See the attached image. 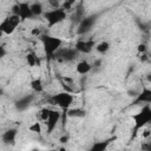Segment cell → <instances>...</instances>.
<instances>
[{
    "mask_svg": "<svg viewBox=\"0 0 151 151\" xmlns=\"http://www.w3.org/2000/svg\"><path fill=\"white\" fill-rule=\"evenodd\" d=\"M131 118L134 122L133 131H134V133H137L139 130L145 127L151 122V106H150V104L143 105V107L137 113L132 114Z\"/></svg>",
    "mask_w": 151,
    "mask_h": 151,
    "instance_id": "cell-1",
    "label": "cell"
},
{
    "mask_svg": "<svg viewBox=\"0 0 151 151\" xmlns=\"http://www.w3.org/2000/svg\"><path fill=\"white\" fill-rule=\"evenodd\" d=\"M40 40H41L45 54L48 57H53L55 54V52L59 48H61V45H63V40L60 38L48 35V34H41Z\"/></svg>",
    "mask_w": 151,
    "mask_h": 151,
    "instance_id": "cell-2",
    "label": "cell"
},
{
    "mask_svg": "<svg viewBox=\"0 0 151 151\" xmlns=\"http://www.w3.org/2000/svg\"><path fill=\"white\" fill-rule=\"evenodd\" d=\"M74 100V97L72 93L67 92V91H63V92H59V93H55L51 97L50 101L53 104V105H57L59 107H61L64 111L68 110L72 105Z\"/></svg>",
    "mask_w": 151,
    "mask_h": 151,
    "instance_id": "cell-3",
    "label": "cell"
},
{
    "mask_svg": "<svg viewBox=\"0 0 151 151\" xmlns=\"http://www.w3.org/2000/svg\"><path fill=\"white\" fill-rule=\"evenodd\" d=\"M66 15H67V13L61 7L44 12V18L47 21V24H48L50 27H53L54 25H58L61 21H64L66 19Z\"/></svg>",
    "mask_w": 151,
    "mask_h": 151,
    "instance_id": "cell-4",
    "label": "cell"
},
{
    "mask_svg": "<svg viewBox=\"0 0 151 151\" xmlns=\"http://www.w3.org/2000/svg\"><path fill=\"white\" fill-rule=\"evenodd\" d=\"M20 22H21L20 18L11 13L0 22V31L2 32V34H12Z\"/></svg>",
    "mask_w": 151,
    "mask_h": 151,
    "instance_id": "cell-5",
    "label": "cell"
},
{
    "mask_svg": "<svg viewBox=\"0 0 151 151\" xmlns=\"http://www.w3.org/2000/svg\"><path fill=\"white\" fill-rule=\"evenodd\" d=\"M12 14L18 15L21 21H25L27 19H32L33 18L28 2H17L12 7Z\"/></svg>",
    "mask_w": 151,
    "mask_h": 151,
    "instance_id": "cell-6",
    "label": "cell"
},
{
    "mask_svg": "<svg viewBox=\"0 0 151 151\" xmlns=\"http://www.w3.org/2000/svg\"><path fill=\"white\" fill-rule=\"evenodd\" d=\"M94 45H96V42L92 39H85V40L84 39H80V40L77 41L74 48H76V51L78 53H85V54H87V53H90L93 50Z\"/></svg>",
    "mask_w": 151,
    "mask_h": 151,
    "instance_id": "cell-7",
    "label": "cell"
},
{
    "mask_svg": "<svg viewBox=\"0 0 151 151\" xmlns=\"http://www.w3.org/2000/svg\"><path fill=\"white\" fill-rule=\"evenodd\" d=\"M60 116H61V113H60L59 111H57V110H51V111H50L48 118H47V120L45 122V123H46V132H47V133H52V132H53V130H54L55 126H57V123H58L59 119H60Z\"/></svg>",
    "mask_w": 151,
    "mask_h": 151,
    "instance_id": "cell-8",
    "label": "cell"
},
{
    "mask_svg": "<svg viewBox=\"0 0 151 151\" xmlns=\"http://www.w3.org/2000/svg\"><path fill=\"white\" fill-rule=\"evenodd\" d=\"M77 54H78V52L76 51V48H59L53 57L61 59L64 61H71V60L76 59Z\"/></svg>",
    "mask_w": 151,
    "mask_h": 151,
    "instance_id": "cell-9",
    "label": "cell"
},
{
    "mask_svg": "<svg viewBox=\"0 0 151 151\" xmlns=\"http://www.w3.org/2000/svg\"><path fill=\"white\" fill-rule=\"evenodd\" d=\"M96 22V17L91 15V17H84L80 21H79V25H78V33L79 34H85L87 33L88 31H91L92 26L94 25Z\"/></svg>",
    "mask_w": 151,
    "mask_h": 151,
    "instance_id": "cell-10",
    "label": "cell"
},
{
    "mask_svg": "<svg viewBox=\"0 0 151 151\" xmlns=\"http://www.w3.org/2000/svg\"><path fill=\"white\" fill-rule=\"evenodd\" d=\"M17 133H18V130L17 129H9L7 131H5L2 133V142L5 144H11L13 145L14 142H15V138H17Z\"/></svg>",
    "mask_w": 151,
    "mask_h": 151,
    "instance_id": "cell-11",
    "label": "cell"
},
{
    "mask_svg": "<svg viewBox=\"0 0 151 151\" xmlns=\"http://www.w3.org/2000/svg\"><path fill=\"white\" fill-rule=\"evenodd\" d=\"M138 103H144V105L151 103V91L149 88H144L138 94V97L136 99V104H138Z\"/></svg>",
    "mask_w": 151,
    "mask_h": 151,
    "instance_id": "cell-12",
    "label": "cell"
},
{
    "mask_svg": "<svg viewBox=\"0 0 151 151\" xmlns=\"http://www.w3.org/2000/svg\"><path fill=\"white\" fill-rule=\"evenodd\" d=\"M111 140H112V138L105 139V140H100V142H97V143H93L88 151H106V149L109 147Z\"/></svg>",
    "mask_w": 151,
    "mask_h": 151,
    "instance_id": "cell-13",
    "label": "cell"
},
{
    "mask_svg": "<svg viewBox=\"0 0 151 151\" xmlns=\"http://www.w3.org/2000/svg\"><path fill=\"white\" fill-rule=\"evenodd\" d=\"M65 116L70 117V118H83L86 116V111L80 109V107H76V109H68L65 111Z\"/></svg>",
    "mask_w": 151,
    "mask_h": 151,
    "instance_id": "cell-14",
    "label": "cell"
},
{
    "mask_svg": "<svg viewBox=\"0 0 151 151\" xmlns=\"http://www.w3.org/2000/svg\"><path fill=\"white\" fill-rule=\"evenodd\" d=\"M91 68H92V65H91L88 61H86V60L79 61V63L77 64V66H76V71H77V73H79V74H87V73L91 71Z\"/></svg>",
    "mask_w": 151,
    "mask_h": 151,
    "instance_id": "cell-15",
    "label": "cell"
},
{
    "mask_svg": "<svg viewBox=\"0 0 151 151\" xmlns=\"http://www.w3.org/2000/svg\"><path fill=\"white\" fill-rule=\"evenodd\" d=\"M29 8H31L33 18L44 14V7H42L41 2H32V4H29Z\"/></svg>",
    "mask_w": 151,
    "mask_h": 151,
    "instance_id": "cell-16",
    "label": "cell"
},
{
    "mask_svg": "<svg viewBox=\"0 0 151 151\" xmlns=\"http://www.w3.org/2000/svg\"><path fill=\"white\" fill-rule=\"evenodd\" d=\"M26 61H27V65L33 67V66H40V58L34 53V52H29L27 55H26Z\"/></svg>",
    "mask_w": 151,
    "mask_h": 151,
    "instance_id": "cell-17",
    "label": "cell"
},
{
    "mask_svg": "<svg viewBox=\"0 0 151 151\" xmlns=\"http://www.w3.org/2000/svg\"><path fill=\"white\" fill-rule=\"evenodd\" d=\"M32 99H33L32 96H26V97L19 99V100L17 101V107H18L19 110H25V109H27V107L29 106Z\"/></svg>",
    "mask_w": 151,
    "mask_h": 151,
    "instance_id": "cell-18",
    "label": "cell"
},
{
    "mask_svg": "<svg viewBox=\"0 0 151 151\" xmlns=\"http://www.w3.org/2000/svg\"><path fill=\"white\" fill-rule=\"evenodd\" d=\"M31 87L34 92L37 93H41L44 91V85H42V81L40 78H37V79H33L31 81Z\"/></svg>",
    "mask_w": 151,
    "mask_h": 151,
    "instance_id": "cell-19",
    "label": "cell"
},
{
    "mask_svg": "<svg viewBox=\"0 0 151 151\" xmlns=\"http://www.w3.org/2000/svg\"><path fill=\"white\" fill-rule=\"evenodd\" d=\"M50 111H51V110L47 109V107H42V109H40L39 112H38V117H39V120H38V122H46L47 118H48Z\"/></svg>",
    "mask_w": 151,
    "mask_h": 151,
    "instance_id": "cell-20",
    "label": "cell"
},
{
    "mask_svg": "<svg viewBox=\"0 0 151 151\" xmlns=\"http://www.w3.org/2000/svg\"><path fill=\"white\" fill-rule=\"evenodd\" d=\"M96 50H97L99 53L104 54V53H106V52L110 50V44H109L107 41H101V42H99V44L96 46Z\"/></svg>",
    "mask_w": 151,
    "mask_h": 151,
    "instance_id": "cell-21",
    "label": "cell"
},
{
    "mask_svg": "<svg viewBox=\"0 0 151 151\" xmlns=\"http://www.w3.org/2000/svg\"><path fill=\"white\" fill-rule=\"evenodd\" d=\"M28 130L31 132H34V133H40L41 132V124H40V122H34L32 125L28 126Z\"/></svg>",
    "mask_w": 151,
    "mask_h": 151,
    "instance_id": "cell-22",
    "label": "cell"
},
{
    "mask_svg": "<svg viewBox=\"0 0 151 151\" xmlns=\"http://www.w3.org/2000/svg\"><path fill=\"white\" fill-rule=\"evenodd\" d=\"M48 5L52 7V9H55V8H60V7H61L60 2L57 1V0H50V1H48Z\"/></svg>",
    "mask_w": 151,
    "mask_h": 151,
    "instance_id": "cell-23",
    "label": "cell"
},
{
    "mask_svg": "<svg viewBox=\"0 0 151 151\" xmlns=\"http://www.w3.org/2000/svg\"><path fill=\"white\" fill-rule=\"evenodd\" d=\"M138 52H140L142 54H145V52H146V45L145 44H139L138 45Z\"/></svg>",
    "mask_w": 151,
    "mask_h": 151,
    "instance_id": "cell-24",
    "label": "cell"
},
{
    "mask_svg": "<svg viewBox=\"0 0 151 151\" xmlns=\"http://www.w3.org/2000/svg\"><path fill=\"white\" fill-rule=\"evenodd\" d=\"M32 34L33 35H37V37H41V31H40V28H38V27H35V28H33L32 29Z\"/></svg>",
    "mask_w": 151,
    "mask_h": 151,
    "instance_id": "cell-25",
    "label": "cell"
},
{
    "mask_svg": "<svg viewBox=\"0 0 151 151\" xmlns=\"http://www.w3.org/2000/svg\"><path fill=\"white\" fill-rule=\"evenodd\" d=\"M6 53H7L6 48H5L4 46H0V59H2V58L6 55Z\"/></svg>",
    "mask_w": 151,
    "mask_h": 151,
    "instance_id": "cell-26",
    "label": "cell"
},
{
    "mask_svg": "<svg viewBox=\"0 0 151 151\" xmlns=\"http://www.w3.org/2000/svg\"><path fill=\"white\" fill-rule=\"evenodd\" d=\"M59 140H60V143H67V140H68V137H67V136H64V137H61Z\"/></svg>",
    "mask_w": 151,
    "mask_h": 151,
    "instance_id": "cell-27",
    "label": "cell"
},
{
    "mask_svg": "<svg viewBox=\"0 0 151 151\" xmlns=\"http://www.w3.org/2000/svg\"><path fill=\"white\" fill-rule=\"evenodd\" d=\"M149 136H150V131H149V130H145V131H144V133H143V137L147 138Z\"/></svg>",
    "mask_w": 151,
    "mask_h": 151,
    "instance_id": "cell-28",
    "label": "cell"
},
{
    "mask_svg": "<svg viewBox=\"0 0 151 151\" xmlns=\"http://www.w3.org/2000/svg\"><path fill=\"white\" fill-rule=\"evenodd\" d=\"M58 151H66V149H65V147H60Z\"/></svg>",
    "mask_w": 151,
    "mask_h": 151,
    "instance_id": "cell-29",
    "label": "cell"
},
{
    "mask_svg": "<svg viewBox=\"0 0 151 151\" xmlns=\"http://www.w3.org/2000/svg\"><path fill=\"white\" fill-rule=\"evenodd\" d=\"M48 151H58L57 149H52V150H48Z\"/></svg>",
    "mask_w": 151,
    "mask_h": 151,
    "instance_id": "cell-30",
    "label": "cell"
},
{
    "mask_svg": "<svg viewBox=\"0 0 151 151\" xmlns=\"http://www.w3.org/2000/svg\"><path fill=\"white\" fill-rule=\"evenodd\" d=\"M2 35H4V34H2V32H1V31H0V38H1V37H2Z\"/></svg>",
    "mask_w": 151,
    "mask_h": 151,
    "instance_id": "cell-31",
    "label": "cell"
}]
</instances>
